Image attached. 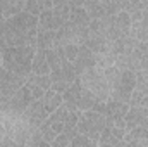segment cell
Returning a JSON list of instances; mask_svg holds the SVG:
<instances>
[{
	"label": "cell",
	"instance_id": "ba28073f",
	"mask_svg": "<svg viewBox=\"0 0 148 147\" xmlns=\"http://www.w3.org/2000/svg\"><path fill=\"white\" fill-rule=\"evenodd\" d=\"M79 80H81V83H83L90 92H93L100 101L105 102V101L110 99V87H109V81H107V78H105L103 69L93 66V68H90V69H86L84 73L79 74Z\"/></svg>",
	"mask_w": 148,
	"mask_h": 147
},
{
	"label": "cell",
	"instance_id": "9a60e30c",
	"mask_svg": "<svg viewBox=\"0 0 148 147\" xmlns=\"http://www.w3.org/2000/svg\"><path fill=\"white\" fill-rule=\"evenodd\" d=\"M131 17V28L129 35L140 42H148V10H136L129 14Z\"/></svg>",
	"mask_w": 148,
	"mask_h": 147
},
{
	"label": "cell",
	"instance_id": "e575fe53",
	"mask_svg": "<svg viewBox=\"0 0 148 147\" xmlns=\"http://www.w3.org/2000/svg\"><path fill=\"white\" fill-rule=\"evenodd\" d=\"M0 112H2V106H0Z\"/></svg>",
	"mask_w": 148,
	"mask_h": 147
},
{
	"label": "cell",
	"instance_id": "3957f363",
	"mask_svg": "<svg viewBox=\"0 0 148 147\" xmlns=\"http://www.w3.org/2000/svg\"><path fill=\"white\" fill-rule=\"evenodd\" d=\"M103 73H105V78L110 87V99L129 104L131 94L136 88V71L122 69V68L112 64L103 69Z\"/></svg>",
	"mask_w": 148,
	"mask_h": 147
},
{
	"label": "cell",
	"instance_id": "4fadbf2b",
	"mask_svg": "<svg viewBox=\"0 0 148 147\" xmlns=\"http://www.w3.org/2000/svg\"><path fill=\"white\" fill-rule=\"evenodd\" d=\"M131 28V17L126 10H119L117 14L109 16V28H107V40H121L129 37Z\"/></svg>",
	"mask_w": 148,
	"mask_h": 147
},
{
	"label": "cell",
	"instance_id": "4dcf8cb0",
	"mask_svg": "<svg viewBox=\"0 0 148 147\" xmlns=\"http://www.w3.org/2000/svg\"><path fill=\"white\" fill-rule=\"evenodd\" d=\"M64 52H66V55H67V59L73 62L74 59H76V55H77V52H79V45H64Z\"/></svg>",
	"mask_w": 148,
	"mask_h": 147
},
{
	"label": "cell",
	"instance_id": "277c9868",
	"mask_svg": "<svg viewBox=\"0 0 148 147\" xmlns=\"http://www.w3.org/2000/svg\"><path fill=\"white\" fill-rule=\"evenodd\" d=\"M36 52V45H19L10 47L2 52V66L9 71L23 76L31 74V62Z\"/></svg>",
	"mask_w": 148,
	"mask_h": 147
},
{
	"label": "cell",
	"instance_id": "6da1fadb",
	"mask_svg": "<svg viewBox=\"0 0 148 147\" xmlns=\"http://www.w3.org/2000/svg\"><path fill=\"white\" fill-rule=\"evenodd\" d=\"M38 16L26 10L10 16L3 21V31L0 35V50L19 45H36Z\"/></svg>",
	"mask_w": 148,
	"mask_h": 147
},
{
	"label": "cell",
	"instance_id": "e0dca14e",
	"mask_svg": "<svg viewBox=\"0 0 148 147\" xmlns=\"http://www.w3.org/2000/svg\"><path fill=\"white\" fill-rule=\"evenodd\" d=\"M73 66H74V69H76V73H77V78H79L81 73H84L86 69L97 66L95 54H93L86 45H79V52H77L76 59L73 61Z\"/></svg>",
	"mask_w": 148,
	"mask_h": 147
},
{
	"label": "cell",
	"instance_id": "d6a6232c",
	"mask_svg": "<svg viewBox=\"0 0 148 147\" xmlns=\"http://www.w3.org/2000/svg\"><path fill=\"white\" fill-rule=\"evenodd\" d=\"M64 2H67L71 7H79V5L84 3V0H64Z\"/></svg>",
	"mask_w": 148,
	"mask_h": 147
},
{
	"label": "cell",
	"instance_id": "8992f818",
	"mask_svg": "<svg viewBox=\"0 0 148 147\" xmlns=\"http://www.w3.org/2000/svg\"><path fill=\"white\" fill-rule=\"evenodd\" d=\"M69 16H71V5L64 0H53V7L38 16V28L57 31L69 21Z\"/></svg>",
	"mask_w": 148,
	"mask_h": 147
},
{
	"label": "cell",
	"instance_id": "836d02e7",
	"mask_svg": "<svg viewBox=\"0 0 148 147\" xmlns=\"http://www.w3.org/2000/svg\"><path fill=\"white\" fill-rule=\"evenodd\" d=\"M0 66H2V50H0Z\"/></svg>",
	"mask_w": 148,
	"mask_h": 147
},
{
	"label": "cell",
	"instance_id": "d4e9b609",
	"mask_svg": "<svg viewBox=\"0 0 148 147\" xmlns=\"http://www.w3.org/2000/svg\"><path fill=\"white\" fill-rule=\"evenodd\" d=\"M52 7H53V0H26V7H24V10L29 12V14L40 16L41 12L52 9Z\"/></svg>",
	"mask_w": 148,
	"mask_h": 147
},
{
	"label": "cell",
	"instance_id": "7402d4cb",
	"mask_svg": "<svg viewBox=\"0 0 148 147\" xmlns=\"http://www.w3.org/2000/svg\"><path fill=\"white\" fill-rule=\"evenodd\" d=\"M31 73L33 74H50V64H48L45 50L36 49L33 62H31Z\"/></svg>",
	"mask_w": 148,
	"mask_h": 147
},
{
	"label": "cell",
	"instance_id": "4316f807",
	"mask_svg": "<svg viewBox=\"0 0 148 147\" xmlns=\"http://www.w3.org/2000/svg\"><path fill=\"white\" fill-rule=\"evenodd\" d=\"M69 21H73V23H76V24H81V26H88L90 21H91V17L88 16L86 9H84L83 5H79V7H71Z\"/></svg>",
	"mask_w": 148,
	"mask_h": 147
},
{
	"label": "cell",
	"instance_id": "83f0119b",
	"mask_svg": "<svg viewBox=\"0 0 148 147\" xmlns=\"http://www.w3.org/2000/svg\"><path fill=\"white\" fill-rule=\"evenodd\" d=\"M136 90L148 94V68L136 71Z\"/></svg>",
	"mask_w": 148,
	"mask_h": 147
},
{
	"label": "cell",
	"instance_id": "f1b7e54d",
	"mask_svg": "<svg viewBox=\"0 0 148 147\" xmlns=\"http://www.w3.org/2000/svg\"><path fill=\"white\" fill-rule=\"evenodd\" d=\"M129 106H140V107H148V94H143L140 90H133L131 99H129Z\"/></svg>",
	"mask_w": 148,
	"mask_h": 147
},
{
	"label": "cell",
	"instance_id": "44dd1931",
	"mask_svg": "<svg viewBox=\"0 0 148 147\" xmlns=\"http://www.w3.org/2000/svg\"><path fill=\"white\" fill-rule=\"evenodd\" d=\"M127 111H129V104H127V102L114 101V99L105 101V116H107L109 119H112V121L124 119V116H126Z\"/></svg>",
	"mask_w": 148,
	"mask_h": 147
},
{
	"label": "cell",
	"instance_id": "603a6c76",
	"mask_svg": "<svg viewBox=\"0 0 148 147\" xmlns=\"http://www.w3.org/2000/svg\"><path fill=\"white\" fill-rule=\"evenodd\" d=\"M24 7H26V0H0V10L5 19L23 12Z\"/></svg>",
	"mask_w": 148,
	"mask_h": 147
},
{
	"label": "cell",
	"instance_id": "1f68e13d",
	"mask_svg": "<svg viewBox=\"0 0 148 147\" xmlns=\"http://www.w3.org/2000/svg\"><path fill=\"white\" fill-rule=\"evenodd\" d=\"M0 146H14L12 139L9 137V133L5 132V128L0 125Z\"/></svg>",
	"mask_w": 148,
	"mask_h": 147
},
{
	"label": "cell",
	"instance_id": "30bf717a",
	"mask_svg": "<svg viewBox=\"0 0 148 147\" xmlns=\"http://www.w3.org/2000/svg\"><path fill=\"white\" fill-rule=\"evenodd\" d=\"M57 38H59V43L64 47V45H84L86 38H88V26H81V24H76L73 21H67L64 26H60L57 30Z\"/></svg>",
	"mask_w": 148,
	"mask_h": 147
},
{
	"label": "cell",
	"instance_id": "ffe728a7",
	"mask_svg": "<svg viewBox=\"0 0 148 147\" xmlns=\"http://www.w3.org/2000/svg\"><path fill=\"white\" fill-rule=\"evenodd\" d=\"M59 38H57V31L53 30H45V28H38L36 33V49L41 50H50L59 47Z\"/></svg>",
	"mask_w": 148,
	"mask_h": 147
},
{
	"label": "cell",
	"instance_id": "f546056e",
	"mask_svg": "<svg viewBox=\"0 0 148 147\" xmlns=\"http://www.w3.org/2000/svg\"><path fill=\"white\" fill-rule=\"evenodd\" d=\"M71 146H73V147H79V146L95 147V146H97V142H95V140H91L90 137H86V135H83V133H77V135H76V137L73 139V142H71Z\"/></svg>",
	"mask_w": 148,
	"mask_h": 147
},
{
	"label": "cell",
	"instance_id": "5b68a950",
	"mask_svg": "<svg viewBox=\"0 0 148 147\" xmlns=\"http://www.w3.org/2000/svg\"><path fill=\"white\" fill-rule=\"evenodd\" d=\"M64 104L69 109H79V111H88L93 109V106L100 101L93 92H90L79 78H76L73 83L67 87V90L62 94Z\"/></svg>",
	"mask_w": 148,
	"mask_h": 147
},
{
	"label": "cell",
	"instance_id": "7c38bea8",
	"mask_svg": "<svg viewBox=\"0 0 148 147\" xmlns=\"http://www.w3.org/2000/svg\"><path fill=\"white\" fill-rule=\"evenodd\" d=\"M83 7L86 9L91 19H97V17L112 16L122 10V0H84Z\"/></svg>",
	"mask_w": 148,
	"mask_h": 147
},
{
	"label": "cell",
	"instance_id": "2e32d148",
	"mask_svg": "<svg viewBox=\"0 0 148 147\" xmlns=\"http://www.w3.org/2000/svg\"><path fill=\"white\" fill-rule=\"evenodd\" d=\"M26 88L29 90L33 99H41L47 90L52 88V78L50 74H29L26 80Z\"/></svg>",
	"mask_w": 148,
	"mask_h": 147
},
{
	"label": "cell",
	"instance_id": "cb8c5ba5",
	"mask_svg": "<svg viewBox=\"0 0 148 147\" xmlns=\"http://www.w3.org/2000/svg\"><path fill=\"white\" fill-rule=\"evenodd\" d=\"M41 102H43V106H45L47 112L50 114V112H53V111L64 102V99H62V94H60V92L50 88V90H47L45 95L41 97Z\"/></svg>",
	"mask_w": 148,
	"mask_h": 147
},
{
	"label": "cell",
	"instance_id": "7a4b0ae2",
	"mask_svg": "<svg viewBox=\"0 0 148 147\" xmlns=\"http://www.w3.org/2000/svg\"><path fill=\"white\" fill-rule=\"evenodd\" d=\"M79 116H81V111L79 109H69V107L62 102L53 112L48 114L47 121L40 126L45 142H47L48 146H52V142L55 140V137H57L60 132H64V130L69 128V126H76V125H77Z\"/></svg>",
	"mask_w": 148,
	"mask_h": 147
},
{
	"label": "cell",
	"instance_id": "d6986e66",
	"mask_svg": "<svg viewBox=\"0 0 148 147\" xmlns=\"http://www.w3.org/2000/svg\"><path fill=\"white\" fill-rule=\"evenodd\" d=\"M24 116H26V119H28L31 125H35V126H41V125L47 121L48 112H47V109H45L41 99H35V101H31V104L26 107Z\"/></svg>",
	"mask_w": 148,
	"mask_h": 147
},
{
	"label": "cell",
	"instance_id": "9c48e42d",
	"mask_svg": "<svg viewBox=\"0 0 148 147\" xmlns=\"http://www.w3.org/2000/svg\"><path fill=\"white\" fill-rule=\"evenodd\" d=\"M31 101H35L29 94V90L26 88V85H23L21 88H17L16 92H12L10 95L0 99V106L2 111H7V112H17V114H23L26 107L31 104Z\"/></svg>",
	"mask_w": 148,
	"mask_h": 147
},
{
	"label": "cell",
	"instance_id": "52a82bcc",
	"mask_svg": "<svg viewBox=\"0 0 148 147\" xmlns=\"http://www.w3.org/2000/svg\"><path fill=\"white\" fill-rule=\"evenodd\" d=\"M107 121H109V118L103 112H98V111H93V109L81 111V116L77 119V132L90 137L91 140H95L98 144L100 133L107 126Z\"/></svg>",
	"mask_w": 148,
	"mask_h": 147
},
{
	"label": "cell",
	"instance_id": "ac0fdd59",
	"mask_svg": "<svg viewBox=\"0 0 148 147\" xmlns=\"http://www.w3.org/2000/svg\"><path fill=\"white\" fill-rule=\"evenodd\" d=\"M124 121H126V130H131L134 126H148V107L129 106Z\"/></svg>",
	"mask_w": 148,
	"mask_h": 147
},
{
	"label": "cell",
	"instance_id": "5bb4252c",
	"mask_svg": "<svg viewBox=\"0 0 148 147\" xmlns=\"http://www.w3.org/2000/svg\"><path fill=\"white\" fill-rule=\"evenodd\" d=\"M26 80H28V76L17 74L14 71L5 69L3 66H0V99L10 95L17 88H21L26 83Z\"/></svg>",
	"mask_w": 148,
	"mask_h": 147
},
{
	"label": "cell",
	"instance_id": "8fae6325",
	"mask_svg": "<svg viewBox=\"0 0 148 147\" xmlns=\"http://www.w3.org/2000/svg\"><path fill=\"white\" fill-rule=\"evenodd\" d=\"M126 121L117 119V121H107V126L100 133L98 144L100 146H126L124 144V135H126Z\"/></svg>",
	"mask_w": 148,
	"mask_h": 147
},
{
	"label": "cell",
	"instance_id": "484cf974",
	"mask_svg": "<svg viewBox=\"0 0 148 147\" xmlns=\"http://www.w3.org/2000/svg\"><path fill=\"white\" fill-rule=\"evenodd\" d=\"M79 132H77V125L76 126H69V128H66L64 132H60L57 137H55V140L52 142V146L53 147H66V146H71V142H73V139L77 135Z\"/></svg>",
	"mask_w": 148,
	"mask_h": 147
}]
</instances>
